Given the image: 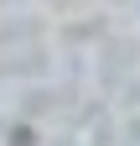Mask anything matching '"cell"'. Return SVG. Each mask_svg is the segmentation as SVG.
Returning <instances> with one entry per match:
<instances>
[{
    "label": "cell",
    "instance_id": "6da1fadb",
    "mask_svg": "<svg viewBox=\"0 0 140 146\" xmlns=\"http://www.w3.org/2000/svg\"><path fill=\"white\" fill-rule=\"evenodd\" d=\"M10 146H37V131H31V125H16V131H10Z\"/></svg>",
    "mask_w": 140,
    "mask_h": 146
}]
</instances>
